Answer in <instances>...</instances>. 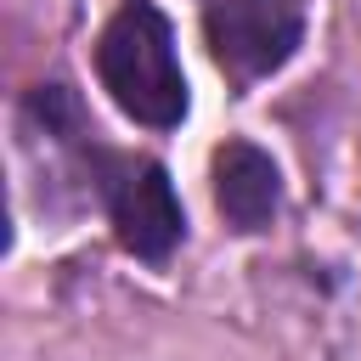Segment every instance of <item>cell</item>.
I'll return each mask as SVG.
<instances>
[{"instance_id":"cell-1","label":"cell","mask_w":361,"mask_h":361,"mask_svg":"<svg viewBox=\"0 0 361 361\" xmlns=\"http://www.w3.org/2000/svg\"><path fill=\"white\" fill-rule=\"evenodd\" d=\"M102 90L152 130H175L186 118V73L175 56V34L152 0H124L96 39Z\"/></svg>"},{"instance_id":"cell-2","label":"cell","mask_w":361,"mask_h":361,"mask_svg":"<svg viewBox=\"0 0 361 361\" xmlns=\"http://www.w3.org/2000/svg\"><path fill=\"white\" fill-rule=\"evenodd\" d=\"M209 56L243 90L271 79L305 39V0H214L203 17Z\"/></svg>"},{"instance_id":"cell-3","label":"cell","mask_w":361,"mask_h":361,"mask_svg":"<svg viewBox=\"0 0 361 361\" xmlns=\"http://www.w3.org/2000/svg\"><path fill=\"white\" fill-rule=\"evenodd\" d=\"M96 164H102L96 180H102V197H107L118 243L147 265L169 259L180 231H186V214H180V197L169 186V169L158 158H118V152H96Z\"/></svg>"},{"instance_id":"cell-4","label":"cell","mask_w":361,"mask_h":361,"mask_svg":"<svg viewBox=\"0 0 361 361\" xmlns=\"http://www.w3.org/2000/svg\"><path fill=\"white\" fill-rule=\"evenodd\" d=\"M214 203L226 226L237 231H265L282 209V175L254 141H226L214 152Z\"/></svg>"}]
</instances>
